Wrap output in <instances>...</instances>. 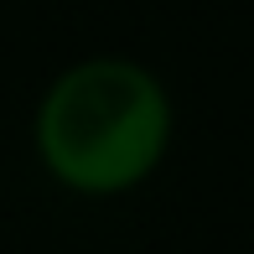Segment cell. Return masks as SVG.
I'll list each match as a JSON object with an SVG mask.
<instances>
[{"mask_svg":"<svg viewBox=\"0 0 254 254\" xmlns=\"http://www.w3.org/2000/svg\"><path fill=\"white\" fill-rule=\"evenodd\" d=\"M171 145V99L151 67L88 57L37 104V156L63 187L114 197L140 187Z\"/></svg>","mask_w":254,"mask_h":254,"instance_id":"1","label":"cell"}]
</instances>
